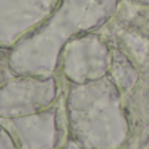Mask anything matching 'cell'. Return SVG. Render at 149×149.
<instances>
[{
    "mask_svg": "<svg viewBox=\"0 0 149 149\" xmlns=\"http://www.w3.org/2000/svg\"><path fill=\"white\" fill-rule=\"evenodd\" d=\"M66 68L75 79L93 78L106 70V52L95 40H81L71 45Z\"/></svg>",
    "mask_w": 149,
    "mask_h": 149,
    "instance_id": "obj_3",
    "label": "cell"
},
{
    "mask_svg": "<svg viewBox=\"0 0 149 149\" xmlns=\"http://www.w3.org/2000/svg\"><path fill=\"white\" fill-rule=\"evenodd\" d=\"M139 1H144V3H149V0H139Z\"/></svg>",
    "mask_w": 149,
    "mask_h": 149,
    "instance_id": "obj_4",
    "label": "cell"
},
{
    "mask_svg": "<svg viewBox=\"0 0 149 149\" xmlns=\"http://www.w3.org/2000/svg\"><path fill=\"white\" fill-rule=\"evenodd\" d=\"M116 4L118 0H62L48 23L15 49L11 66L19 73H50L63 42L77 32L106 21Z\"/></svg>",
    "mask_w": 149,
    "mask_h": 149,
    "instance_id": "obj_1",
    "label": "cell"
},
{
    "mask_svg": "<svg viewBox=\"0 0 149 149\" xmlns=\"http://www.w3.org/2000/svg\"><path fill=\"white\" fill-rule=\"evenodd\" d=\"M59 0H0V44L9 45L44 20Z\"/></svg>",
    "mask_w": 149,
    "mask_h": 149,
    "instance_id": "obj_2",
    "label": "cell"
}]
</instances>
